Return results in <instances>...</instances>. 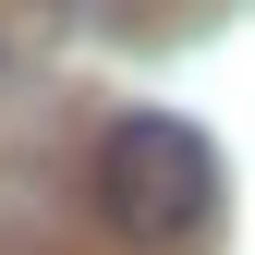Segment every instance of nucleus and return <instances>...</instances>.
I'll use <instances>...</instances> for the list:
<instances>
[{
    "label": "nucleus",
    "instance_id": "obj_1",
    "mask_svg": "<svg viewBox=\"0 0 255 255\" xmlns=\"http://www.w3.org/2000/svg\"><path fill=\"white\" fill-rule=\"evenodd\" d=\"M85 182H98L110 243H134V255H182L219 219V146H207V122H170V110H122Z\"/></svg>",
    "mask_w": 255,
    "mask_h": 255
}]
</instances>
